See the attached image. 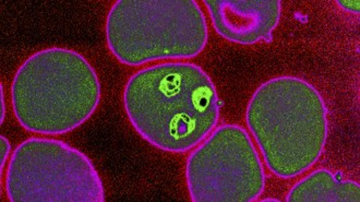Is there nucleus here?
Wrapping results in <instances>:
<instances>
[{
	"instance_id": "1",
	"label": "nucleus",
	"mask_w": 360,
	"mask_h": 202,
	"mask_svg": "<svg viewBox=\"0 0 360 202\" xmlns=\"http://www.w3.org/2000/svg\"><path fill=\"white\" fill-rule=\"evenodd\" d=\"M122 103L134 132L168 153L193 150L217 128L221 116L214 82L189 61H165L132 73Z\"/></svg>"
},
{
	"instance_id": "2",
	"label": "nucleus",
	"mask_w": 360,
	"mask_h": 202,
	"mask_svg": "<svg viewBox=\"0 0 360 202\" xmlns=\"http://www.w3.org/2000/svg\"><path fill=\"white\" fill-rule=\"evenodd\" d=\"M246 124L269 171L292 179L319 161L329 136L326 101L300 77L263 82L251 96Z\"/></svg>"
},
{
	"instance_id": "3",
	"label": "nucleus",
	"mask_w": 360,
	"mask_h": 202,
	"mask_svg": "<svg viewBox=\"0 0 360 202\" xmlns=\"http://www.w3.org/2000/svg\"><path fill=\"white\" fill-rule=\"evenodd\" d=\"M15 120L41 136L68 134L98 110L102 87L90 61L63 47L41 49L15 71L10 88Z\"/></svg>"
},
{
	"instance_id": "4",
	"label": "nucleus",
	"mask_w": 360,
	"mask_h": 202,
	"mask_svg": "<svg viewBox=\"0 0 360 202\" xmlns=\"http://www.w3.org/2000/svg\"><path fill=\"white\" fill-rule=\"evenodd\" d=\"M105 37L120 63L140 67L199 56L209 27L195 0H118L106 18Z\"/></svg>"
},
{
	"instance_id": "5",
	"label": "nucleus",
	"mask_w": 360,
	"mask_h": 202,
	"mask_svg": "<svg viewBox=\"0 0 360 202\" xmlns=\"http://www.w3.org/2000/svg\"><path fill=\"white\" fill-rule=\"evenodd\" d=\"M11 202H104L100 174L86 154L61 140L32 137L11 154L6 171Z\"/></svg>"
},
{
	"instance_id": "6",
	"label": "nucleus",
	"mask_w": 360,
	"mask_h": 202,
	"mask_svg": "<svg viewBox=\"0 0 360 202\" xmlns=\"http://www.w3.org/2000/svg\"><path fill=\"white\" fill-rule=\"evenodd\" d=\"M186 184L193 202H252L266 189V168L243 127H217L186 162Z\"/></svg>"
},
{
	"instance_id": "7",
	"label": "nucleus",
	"mask_w": 360,
	"mask_h": 202,
	"mask_svg": "<svg viewBox=\"0 0 360 202\" xmlns=\"http://www.w3.org/2000/svg\"><path fill=\"white\" fill-rule=\"evenodd\" d=\"M217 34L240 45L271 42L280 23V0H205Z\"/></svg>"
},
{
	"instance_id": "8",
	"label": "nucleus",
	"mask_w": 360,
	"mask_h": 202,
	"mask_svg": "<svg viewBox=\"0 0 360 202\" xmlns=\"http://www.w3.org/2000/svg\"><path fill=\"white\" fill-rule=\"evenodd\" d=\"M288 202H359L360 185L341 173L319 168L295 184L286 196Z\"/></svg>"
},
{
	"instance_id": "9",
	"label": "nucleus",
	"mask_w": 360,
	"mask_h": 202,
	"mask_svg": "<svg viewBox=\"0 0 360 202\" xmlns=\"http://www.w3.org/2000/svg\"><path fill=\"white\" fill-rule=\"evenodd\" d=\"M0 141H1V172H4L6 162H7L8 158H9L11 144H10L9 140L5 136L0 137Z\"/></svg>"
},
{
	"instance_id": "10",
	"label": "nucleus",
	"mask_w": 360,
	"mask_h": 202,
	"mask_svg": "<svg viewBox=\"0 0 360 202\" xmlns=\"http://www.w3.org/2000/svg\"><path fill=\"white\" fill-rule=\"evenodd\" d=\"M338 4L347 11L359 13V1H338Z\"/></svg>"
},
{
	"instance_id": "11",
	"label": "nucleus",
	"mask_w": 360,
	"mask_h": 202,
	"mask_svg": "<svg viewBox=\"0 0 360 202\" xmlns=\"http://www.w3.org/2000/svg\"><path fill=\"white\" fill-rule=\"evenodd\" d=\"M0 89H1V118H0V122L3 124L4 120H5L6 117V108H5V93H4V87L3 84L0 86Z\"/></svg>"
}]
</instances>
